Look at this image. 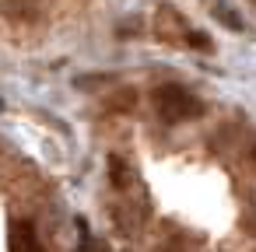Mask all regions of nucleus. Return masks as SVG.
Here are the masks:
<instances>
[{
	"label": "nucleus",
	"mask_w": 256,
	"mask_h": 252,
	"mask_svg": "<svg viewBox=\"0 0 256 252\" xmlns=\"http://www.w3.org/2000/svg\"><path fill=\"white\" fill-rule=\"evenodd\" d=\"M154 112L162 123H186L204 112V102L179 84H162V88H154Z\"/></svg>",
	"instance_id": "nucleus-1"
},
{
	"label": "nucleus",
	"mask_w": 256,
	"mask_h": 252,
	"mask_svg": "<svg viewBox=\"0 0 256 252\" xmlns=\"http://www.w3.org/2000/svg\"><path fill=\"white\" fill-rule=\"evenodd\" d=\"M11 252H42L32 221H14L11 224Z\"/></svg>",
	"instance_id": "nucleus-2"
},
{
	"label": "nucleus",
	"mask_w": 256,
	"mask_h": 252,
	"mask_svg": "<svg viewBox=\"0 0 256 252\" xmlns=\"http://www.w3.org/2000/svg\"><path fill=\"white\" fill-rule=\"evenodd\" d=\"M214 18H218L224 28H232V32H246V21L238 18V11H235L232 4H218V7H214Z\"/></svg>",
	"instance_id": "nucleus-3"
},
{
	"label": "nucleus",
	"mask_w": 256,
	"mask_h": 252,
	"mask_svg": "<svg viewBox=\"0 0 256 252\" xmlns=\"http://www.w3.org/2000/svg\"><path fill=\"white\" fill-rule=\"evenodd\" d=\"M109 179H112L116 189H126V186H130V168H126V161L116 158V154L109 158Z\"/></svg>",
	"instance_id": "nucleus-4"
},
{
	"label": "nucleus",
	"mask_w": 256,
	"mask_h": 252,
	"mask_svg": "<svg viewBox=\"0 0 256 252\" xmlns=\"http://www.w3.org/2000/svg\"><path fill=\"white\" fill-rule=\"evenodd\" d=\"M186 42H190L193 49H200V53H210V49H214V39H210L207 32H186Z\"/></svg>",
	"instance_id": "nucleus-5"
},
{
	"label": "nucleus",
	"mask_w": 256,
	"mask_h": 252,
	"mask_svg": "<svg viewBox=\"0 0 256 252\" xmlns=\"http://www.w3.org/2000/svg\"><path fill=\"white\" fill-rule=\"evenodd\" d=\"M249 161H252V165H256V147H249Z\"/></svg>",
	"instance_id": "nucleus-6"
},
{
	"label": "nucleus",
	"mask_w": 256,
	"mask_h": 252,
	"mask_svg": "<svg viewBox=\"0 0 256 252\" xmlns=\"http://www.w3.org/2000/svg\"><path fill=\"white\" fill-rule=\"evenodd\" d=\"M0 109H4V102H0Z\"/></svg>",
	"instance_id": "nucleus-7"
}]
</instances>
